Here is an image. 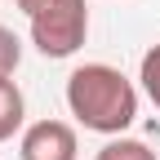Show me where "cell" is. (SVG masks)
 I'll list each match as a JSON object with an SVG mask.
<instances>
[{
  "label": "cell",
  "mask_w": 160,
  "mask_h": 160,
  "mask_svg": "<svg viewBox=\"0 0 160 160\" xmlns=\"http://www.w3.org/2000/svg\"><path fill=\"white\" fill-rule=\"evenodd\" d=\"M138 80H142V93L151 98V102H156V111H160V45H151V49L142 53Z\"/></svg>",
  "instance_id": "8992f818"
},
{
  "label": "cell",
  "mask_w": 160,
  "mask_h": 160,
  "mask_svg": "<svg viewBox=\"0 0 160 160\" xmlns=\"http://www.w3.org/2000/svg\"><path fill=\"white\" fill-rule=\"evenodd\" d=\"M93 160H156V151L147 142H138V138H111Z\"/></svg>",
  "instance_id": "5b68a950"
},
{
  "label": "cell",
  "mask_w": 160,
  "mask_h": 160,
  "mask_svg": "<svg viewBox=\"0 0 160 160\" xmlns=\"http://www.w3.org/2000/svg\"><path fill=\"white\" fill-rule=\"evenodd\" d=\"M18 156L22 160H76L80 156L76 129L67 125V120H36V125L22 129Z\"/></svg>",
  "instance_id": "3957f363"
},
{
  "label": "cell",
  "mask_w": 160,
  "mask_h": 160,
  "mask_svg": "<svg viewBox=\"0 0 160 160\" xmlns=\"http://www.w3.org/2000/svg\"><path fill=\"white\" fill-rule=\"evenodd\" d=\"M89 36L85 0H45L31 13V45L45 58H71Z\"/></svg>",
  "instance_id": "7a4b0ae2"
},
{
  "label": "cell",
  "mask_w": 160,
  "mask_h": 160,
  "mask_svg": "<svg viewBox=\"0 0 160 160\" xmlns=\"http://www.w3.org/2000/svg\"><path fill=\"white\" fill-rule=\"evenodd\" d=\"M13 5H18V9H22V13H27V18H31V13H36V9H40V5H45V0H13Z\"/></svg>",
  "instance_id": "ba28073f"
},
{
  "label": "cell",
  "mask_w": 160,
  "mask_h": 160,
  "mask_svg": "<svg viewBox=\"0 0 160 160\" xmlns=\"http://www.w3.org/2000/svg\"><path fill=\"white\" fill-rule=\"evenodd\" d=\"M67 111L93 133L120 138L138 120V89L111 62H85L67 76Z\"/></svg>",
  "instance_id": "6da1fadb"
},
{
  "label": "cell",
  "mask_w": 160,
  "mask_h": 160,
  "mask_svg": "<svg viewBox=\"0 0 160 160\" xmlns=\"http://www.w3.org/2000/svg\"><path fill=\"white\" fill-rule=\"evenodd\" d=\"M18 62H22V40H18L9 27H0V76H13Z\"/></svg>",
  "instance_id": "52a82bcc"
},
{
  "label": "cell",
  "mask_w": 160,
  "mask_h": 160,
  "mask_svg": "<svg viewBox=\"0 0 160 160\" xmlns=\"http://www.w3.org/2000/svg\"><path fill=\"white\" fill-rule=\"evenodd\" d=\"M22 116H27L22 89H18L9 76H0V142H9V138L22 129Z\"/></svg>",
  "instance_id": "277c9868"
}]
</instances>
